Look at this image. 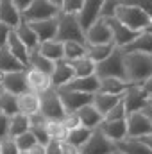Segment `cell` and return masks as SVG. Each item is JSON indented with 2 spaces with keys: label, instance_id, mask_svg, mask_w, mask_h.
I'll return each instance as SVG.
<instances>
[{
  "label": "cell",
  "instance_id": "obj_1",
  "mask_svg": "<svg viewBox=\"0 0 152 154\" xmlns=\"http://www.w3.org/2000/svg\"><path fill=\"white\" fill-rule=\"evenodd\" d=\"M114 16L123 25H127L129 29H132L136 32L150 31L152 29L150 14L145 9H141L140 5H134V4H120L116 7V11H114Z\"/></svg>",
  "mask_w": 152,
  "mask_h": 154
},
{
  "label": "cell",
  "instance_id": "obj_2",
  "mask_svg": "<svg viewBox=\"0 0 152 154\" xmlns=\"http://www.w3.org/2000/svg\"><path fill=\"white\" fill-rule=\"evenodd\" d=\"M127 81L132 84H141L152 75V56L143 52H125L123 56Z\"/></svg>",
  "mask_w": 152,
  "mask_h": 154
},
{
  "label": "cell",
  "instance_id": "obj_3",
  "mask_svg": "<svg viewBox=\"0 0 152 154\" xmlns=\"http://www.w3.org/2000/svg\"><path fill=\"white\" fill-rule=\"evenodd\" d=\"M57 20V32H56V39L59 41H79L82 45H86V34L84 29L77 18V14H70V13H57L56 16Z\"/></svg>",
  "mask_w": 152,
  "mask_h": 154
},
{
  "label": "cell",
  "instance_id": "obj_4",
  "mask_svg": "<svg viewBox=\"0 0 152 154\" xmlns=\"http://www.w3.org/2000/svg\"><path fill=\"white\" fill-rule=\"evenodd\" d=\"M123 48L122 47H114L113 52L102 59L100 63H97L95 66V75L99 79L102 77H116L122 81H127V74H125V63H123Z\"/></svg>",
  "mask_w": 152,
  "mask_h": 154
},
{
  "label": "cell",
  "instance_id": "obj_5",
  "mask_svg": "<svg viewBox=\"0 0 152 154\" xmlns=\"http://www.w3.org/2000/svg\"><path fill=\"white\" fill-rule=\"evenodd\" d=\"M39 95V113L47 120H63L66 116V111L61 104L57 88H48L45 91L38 93Z\"/></svg>",
  "mask_w": 152,
  "mask_h": 154
},
{
  "label": "cell",
  "instance_id": "obj_6",
  "mask_svg": "<svg viewBox=\"0 0 152 154\" xmlns=\"http://www.w3.org/2000/svg\"><path fill=\"white\" fill-rule=\"evenodd\" d=\"M59 13V5H56L52 0H32L27 9L22 11V20L25 22H38L47 18H56Z\"/></svg>",
  "mask_w": 152,
  "mask_h": 154
},
{
  "label": "cell",
  "instance_id": "obj_7",
  "mask_svg": "<svg viewBox=\"0 0 152 154\" xmlns=\"http://www.w3.org/2000/svg\"><path fill=\"white\" fill-rule=\"evenodd\" d=\"M57 93H59V99H61V104H63L66 115L75 113L79 108H82L86 104H91V99H93V93H82V91L68 90L63 86L57 88Z\"/></svg>",
  "mask_w": 152,
  "mask_h": 154
},
{
  "label": "cell",
  "instance_id": "obj_8",
  "mask_svg": "<svg viewBox=\"0 0 152 154\" xmlns=\"http://www.w3.org/2000/svg\"><path fill=\"white\" fill-rule=\"evenodd\" d=\"M116 151V143L113 140L106 138L97 127L91 131L88 142L81 147V154H111Z\"/></svg>",
  "mask_w": 152,
  "mask_h": 154
},
{
  "label": "cell",
  "instance_id": "obj_9",
  "mask_svg": "<svg viewBox=\"0 0 152 154\" xmlns=\"http://www.w3.org/2000/svg\"><path fill=\"white\" fill-rule=\"evenodd\" d=\"M149 93L143 91V88L140 84H131L123 93H122V102L125 108V113H134V111H141L149 100Z\"/></svg>",
  "mask_w": 152,
  "mask_h": 154
},
{
  "label": "cell",
  "instance_id": "obj_10",
  "mask_svg": "<svg viewBox=\"0 0 152 154\" xmlns=\"http://www.w3.org/2000/svg\"><path fill=\"white\" fill-rule=\"evenodd\" d=\"M127 122V136L125 138H136L152 133V118L143 111H134L125 116Z\"/></svg>",
  "mask_w": 152,
  "mask_h": 154
},
{
  "label": "cell",
  "instance_id": "obj_11",
  "mask_svg": "<svg viewBox=\"0 0 152 154\" xmlns=\"http://www.w3.org/2000/svg\"><path fill=\"white\" fill-rule=\"evenodd\" d=\"M86 45H102V43H113L111 29L108 25L106 18H97L86 31Z\"/></svg>",
  "mask_w": 152,
  "mask_h": 154
},
{
  "label": "cell",
  "instance_id": "obj_12",
  "mask_svg": "<svg viewBox=\"0 0 152 154\" xmlns=\"http://www.w3.org/2000/svg\"><path fill=\"white\" fill-rule=\"evenodd\" d=\"M0 82H2V90L4 91H9L13 95H20V93H23V91L29 90V84H27V70L0 74Z\"/></svg>",
  "mask_w": 152,
  "mask_h": 154
},
{
  "label": "cell",
  "instance_id": "obj_13",
  "mask_svg": "<svg viewBox=\"0 0 152 154\" xmlns=\"http://www.w3.org/2000/svg\"><path fill=\"white\" fill-rule=\"evenodd\" d=\"M106 20H108L109 29H111V38H113L114 47H122V48H123L125 45H129L132 39L140 34V32L129 29L127 25H123L116 16H109V18H106Z\"/></svg>",
  "mask_w": 152,
  "mask_h": 154
},
{
  "label": "cell",
  "instance_id": "obj_14",
  "mask_svg": "<svg viewBox=\"0 0 152 154\" xmlns=\"http://www.w3.org/2000/svg\"><path fill=\"white\" fill-rule=\"evenodd\" d=\"M97 129L106 138H109L113 142H120V140H123L127 136V122H125V118H122V120H104L102 118V122L97 125Z\"/></svg>",
  "mask_w": 152,
  "mask_h": 154
},
{
  "label": "cell",
  "instance_id": "obj_15",
  "mask_svg": "<svg viewBox=\"0 0 152 154\" xmlns=\"http://www.w3.org/2000/svg\"><path fill=\"white\" fill-rule=\"evenodd\" d=\"M102 4H104V0H82V7L77 13V18H79V22H81L84 31L99 18Z\"/></svg>",
  "mask_w": 152,
  "mask_h": 154
},
{
  "label": "cell",
  "instance_id": "obj_16",
  "mask_svg": "<svg viewBox=\"0 0 152 154\" xmlns=\"http://www.w3.org/2000/svg\"><path fill=\"white\" fill-rule=\"evenodd\" d=\"M70 79H74V68L70 65V61H66L65 57L56 61L54 65V72L50 74V82L54 88H61L65 86Z\"/></svg>",
  "mask_w": 152,
  "mask_h": 154
},
{
  "label": "cell",
  "instance_id": "obj_17",
  "mask_svg": "<svg viewBox=\"0 0 152 154\" xmlns=\"http://www.w3.org/2000/svg\"><path fill=\"white\" fill-rule=\"evenodd\" d=\"M32 31L36 32L39 43L47 39H54L57 32V20L56 18H47V20H38V22H29Z\"/></svg>",
  "mask_w": 152,
  "mask_h": 154
},
{
  "label": "cell",
  "instance_id": "obj_18",
  "mask_svg": "<svg viewBox=\"0 0 152 154\" xmlns=\"http://www.w3.org/2000/svg\"><path fill=\"white\" fill-rule=\"evenodd\" d=\"M0 22L14 29L22 22V13L20 9L13 4V0H2L0 2Z\"/></svg>",
  "mask_w": 152,
  "mask_h": 154
},
{
  "label": "cell",
  "instance_id": "obj_19",
  "mask_svg": "<svg viewBox=\"0 0 152 154\" xmlns=\"http://www.w3.org/2000/svg\"><path fill=\"white\" fill-rule=\"evenodd\" d=\"M63 88L82 91V93H95L99 90V77L95 75V74L93 75H86V77H74Z\"/></svg>",
  "mask_w": 152,
  "mask_h": 154
},
{
  "label": "cell",
  "instance_id": "obj_20",
  "mask_svg": "<svg viewBox=\"0 0 152 154\" xmlns=\"http://www.w3.org/2000/svg\"><path fill=\"white\" fill-rule=\"evenodd\" d=\"M75 115L79 118V124L84 125V127H88V129H95L102 122V118H104V116L97 111V108L93 104H86V106L79 108L75 111Z\"/></svg>",
  "mask_w": 152,
  "mask_h": 154
},
{
  "label": "cell",
  "instance_id": "obj_21",
  "mask_svg": "<svg viewBox=\"0 0 152 154\" xmlns=\"http://www.w3.org/2000/svg\"><path fill=\"white\" fill-rule=\"evenodd\" d=\"M18 99V111L23 113V115H32V113H38L39 111V95L36 91H23L20 95H16Z\"/></svg>",
  "mask_w": 152,
  "mask_h": 154
},
{
  "label": "cell",
  "instance_id": "obj_22",
  "mask_svg": "<svg viewBox=\"0 0 152 154\" xmlns=\"http://www.w3.org/2000/svg\"><path fill=\"white\" fill-rule=\"evenodd\" d=\"M27 84H29V90L36 91V93H41V91L52 88L50 75L39 72L36 68H27Z\"/></svg>",
  "mask_w": 152,
  "mask_h": 154
},
{
  "label": "cell",
  "instance_id": "obj_23",
  "mask_svg": "<svg viewBox=\"0 0 152 154\" xmlns=\"http://www.w3.org/2000/svg\"><path fill=\"white\" fill-rule=\"evenodd\" d=\"M123 52H143L152 56V31H141L129 45L123 47Z\"/></svg>",
  "mask_w": 152,
  "mask_h": 154
},
{
  "label": "cell",
  "instance_id": "obj_24",
  "mask_svg": "<svg viewBox=\"0 0 152 154\" xmlns=\"http://www.w3.org/2000/svg\"><path fill=\"white\" fill-rule=\"evenodd\" d=\"M13 31H14V34L20 38V41H22L29 50H34V48L39 45V39H38V36H36V32L32 31V27L29 25V22L22 20Z\"/></svg>",
  "mask_w": 152,
  "mask_h": 154
},
{
  "label": "cell",
  "instance_id": "obj_25",
  "mask_svg": "<svg viewBox=\"0 0 152 154\" xmlns=\"http://www.w3.org/2000/svg\"><path fill=\"white\" fill-rule=\"evenodd\" d=\"M131 84H132V82L122 81V79H116V77H102V79H99V90H97V91L113 93V95H122Z\"/></svg>",
  "mask_w": 152,
  "mask_h": 154
},
{
  "label": "cell",
  "instance_id": "obj_26",
  "mask_svg": "<svg viewBox=\"0 0 152 154\" xmlns=\"http://www.w3.org/2000/svg\"><path fill=\"white\" fill-rule=\"evenodd\" d=\"M7 48L11 50V54L20 61V63H23L27 68H29V48L20 41V38L14 34V31H11L9 32V36H7Z\"/></svg>",
  "mask_w": 152,
  "mask_h": 154
},
{
  "label": "cell",
  "instance_id": "obj_27",
  "mask_svg": "<svg viewBox=\"0 0 152 154\" xmlns=\"http://www.w3.org/2000/svg\"><path fill=\"white\" fill-rule=\"evenodd\" d=\"M122 100V95H113V93H102V91H95L93 93V99H91V104L97 108V111L104 116L111 108H113L116 102Z\"/></svg>",
  "mask_w": 152,
  "mask_h": 154
},
{
  "label": "cell",
  "instance_id": "obj_28",
  "mask_svg": "<svg viewBox=\"0 0 152 154\" xmlns=\"http://www.w3.org/2000/svg\"><path fill=\"white\" fill-rule=\"evenodd\" d=\"M18 70H27V66L23 63H20L13 54L11 50L7 48V45L0 47V74H5V72H18Z\"/></svg>",
  "mask_w": 152,
  "mask_h": 154
},
{
  "label": "cell",
  "instance_id": "obj_29",
  "mask_svg": "<svg viewBox=\"0 0 152 154\" xmlns=\"http://www.w3.org/2000/svg\"><path fill=\"white\" fill-rule=\"evenodd\" d=\"M54 65H56V61H50L48 57H45L38 50V47L34 50H29V68H36L39 72L50 75L54 72Z\"/></svg>",
  "mask_w": 152,
  "mask_h": 154
},
{
  "label": "cell",
  "instance_id": "obj_30",
  "mask_svg": "<svg viewBox=\"0 0 152 154\" xmlns=\"http://www.w3.org/2000/svg\"><path fill=\"white\" fill-rule=\"evenodd\" d=\"M38 50L45 56L48 57L50 61H59L65 57V52H63V41L59 39H47V41H41L38 45Z\"/></svg>",
  "mask_w": 152,
  "mask_h": 154
},
{
  "label": "cell",
  "instance_id": "obj_31",
  "mask_svg": "<svg viewBox=\"0 0 152 154\" xmlns=\"http://www.w3.org/2000/svg\"><path fill=\"white\" fill-rule=\"evenodd\" d=\"M114 143H116V149L123 154H152L150 149L143 145L141 142H138L136 138H123Z\"/></svg>",
  "mask_w": 152,
  "mask_h": 154
},
{
  "label": "cell",
  "instance_id": "obj_32",
  "mask_svg": "<svg viewBox=\"0 0 152 154\" xmlns=\"http://www.w3.org/2000/svg\"><path fill=\"white\" fill-rule=\"evenodd\" d=\"M114 48V43H102V45H86V56L93 63H100L106 59Z\"/></svg>",
  "mask_w": 152,
  "mask_h": 154
},
{
  "label": "cell",
  "instance_id": "obj_33",
  "mask_svg": "<svg viewBox=\"0 0 152 154\" xmlns=\"http://www.w3.org/2000/svg\"><path fill=\"white\" fill-rule=\"evenodd\" d=\"M29 125H31L29 124V116L23 115V113H16V115H13L9 118V131H7V134L16 138L18 134L29 131Z\"/></svg>",
  "mask_w": 152,
  "mask_h": 154
},
{
  "label": "cell",
  "instance_id": "obj_34",
  "mask_svg": "<svg viewBox=\"0 0 152 154\" xmlns=\"http://www.w3.org/2000/svg\"><path fill=\"white\" fill-rule=\"evenodd\" d=\"M72 68H74V77H86V75H93L95 74V66L97 63H93L88 56L79 57L75 61H70Z\"/></svg>",
  "mask_w": 152,
  "mask_h": 154
},
{
  "label": "cell",
  "instance_id": "obj_35",
  "mask_svg": "<svg viewBox=\"0 0 152 154\" xmlns=\"http://www.w3.org/2000/svg\"><path fill=\"white\" fill-rule=\"evenodd\" d=\"M91 131H93V129H88V127H84V125H77V127H74V129L68 131L66 142H70L72 145H75V147L81 149V147L88 142V138L91 136Z\"/></svg>",
  "mask_w": 152,
  "mask_h": 154
},
{
  "label": "cell",
  "instance_id": "obj_36",
  "mask_svg": "<svg viewBox=\"0 0 152 154\" xmlns=\"http://www.w3.org/2000/svg\"><path fill=\"white\" fill-rule=\"evenodd\" d=\"M0 111L5 113L7 116L20 113L18 111V99H16V95H13L9 91H2L0 93Z\"/></svg>",
  "mask_w": 152,
  "mask_h": 154
},
{
  "label": "cell",
  "instance_id": "obj_37",
  "mask_svg": "<svg viewBox=\"0 0 152 154\" xmlns=\"http://www.w3.org/2000/svg\"><path fill=\"white\" fill-rule=\"evenodd\" d=\"M63 52H65L66 61H75L79 57L86 56V45H82L79 41H65L63 43Z\"/></svg>",
  "mask_w": 152,
  "mask_h": 154
},
{
  "label": "cell",
  "instance_id": "obj_38",
  "mask_svg": "<svg viewBox=\"0 0 152 154\" xmlns=\"http://www.w3.org/2000/svg\"><path fill=\"white\" fill-rule=\"evenodd\" d=\"M47 131H48L50 138L57 140V142H65L68 136V129L63 124V120H47Z\"/></svg>",
  "mask_w": 152,
  "mask_h": 154
},
{
  "label": "cell",
  "instance_id": "obj_39",
  "mask_svg": "<svg viewBox=\"0 0 152 154\" xmlns=\"http://www.w3.org/2000/svg\"><path fill=\"white\" fill-rule=\"evenodd\" d=\"M14 142H16V147H18L20 152H27V151H31V149L38 143V140L34 138V134H32L31 131H25V133L18 134V136L14 138Z\"/></svg>",
  "mask_w": 152,
  "mask_h": 154
},
{
  "label": "cell",
  "instance_id": "obj_40",
  "mask_svg": "<svg viewBox=\"0 0 152 154\" xmlns=\"http://www.w3.org/2000/svg\"><path fill=\"white\" fill-rule=\"evenodd\" d=\"M29 131L34 134V138L38 140V143H41V145H47L52 140L50 134H48V131H47V120L45 122H38V124H31Z\"/></svg>",
  "mask_w": 152,
  "mask_h": 154
},
{
  "label": "cell",
  "instance_id": "obj_41",
  "mask_svg": "<svg viewBox=\"0 0 152 154\" xmlns=\"http://www.w3.org/2000/svg\"><path fill=\"white\" fill-rule=\"evenodd\" d=\"M0 154H20L18 147H16V142L13 136H4L0 138Z\"/></svg>",
  "mask_w": 152,
  "mask_h": 154
},
{
  "label": "cell",
  "instance_id": "obj_42",
  "mask_svg": "<svg viewBox=\"0 0 152 154\" xmlns=\"http://www.w3.org/2000/svg\"><path fill=\"white\" fill-rule=\"evenodd\" d=\"M82 7V0H61L59 4V11L61 13H70V14H77Z\"/></svg>",
  "mask_w": 152,
  "mask_h": 154
},
{
  "label": "cell",
  "instance_id": "obj_43",
  "mask_svg": "<svg viewBox=\"0 0 152 154\" xmlns=\"http://www.w3.org/2000/svg\"><path fill=\"white\" fill-rule=\"evenodd\" d=\"M127 113H125V108H123V102L120 100V102H116L113 108L104 115V120H122V118H125Z\"/></svg>",
  "mask_w": 152,
  "mask_h": 154
},
{
  "label": "cell",
  "instance_id": "obj_44",
  "mask_svg": "<svg viewBox=\"0 0 152 154\" xmlns=\"http://www.w3.org/2000/svg\"><path fill=\"white\" fill-rule=\"evenodd\" d=\"M120 4H122L120 0H104V4H102V7H100V13H99V18L114 16V11H116V7H118Z\"/></svg>",
  "mask_w": 152,
  "mask_h": 154
},
{
  "label": "cell",
  "instance_id": "obj_45",
  "mask_svg": "<svg viewBox=\"0 0 152 154\" xmlns=\"http://www.w3.org/2000/svg\"><path fill=\"white\" fill-rule=\"evenodd\" d=\"M122 4H134V5H140L141 9H145L152 18V0H120ZM152 31V29H150Z\"/></svg>",
  "mask_w": 152,
  "mask_h": 154
},
{
  "label": "cell",
  "instance_id": "obj_46",
  "mask_svg": "<svg viewBox=\"0 0 152 154\" xmlns=\"http://www.w3.org/2000/svg\"><path fill=\"white\" fill-rule=\"evenodd\" d=\"M45 154H63L61 152V142L50 140V142L45 145Z\"/></svg>",
  "mask_w": 152,
  "mask_h": 154
},
{
  "label": "cell",
  "instance_id": "obj_47",
  "mask_svg": "<svg viewBox=\"0 0 152 154\" xmlns=\"http://www.w3.org/2000/svg\"><path fill=\"white\" fill-rule=\"evenodd\" d=\"M9 118H11V116H7L5 113L0 111V138L7 136V131H9Z\"/></svg>",
  "mask_w": 152,
  "mask_h": 154
},
{
  "label": "cell",
  "instance_id": "obj_48",
  "mask_svg": "<svg viewBox=\"0 0 152 154\" xmlns=\"http://www.w3.org/2000/svg\"><path fill=\"white\" fill-rule=\"evenodd\" d=\"M61 152L63 154H81V149L65 140V142H61Z\"/></svg>",
  "mask_w": 152,
  "mask_h": 154
},
{
  "label": "cell",
  "instance_id": "obj_49",
  "mask_svg": "<svg viewBox=\"0 0 152 154\" xmlns=\"http://www.w3.org/2000/svg\"><path fill=\"white\" fill-rule=\"evenodd\" d=\"M11 31H13V29H11L9 25H5V23L0 22V47H4V45L7 43V36H9Z\"/></svg>",
  "mask_w": 152,
  "mask_h": 154
},
{
  "label": "cell",
  "instance_id": "obj_50",
  "mask_svg": "<svg viewBox=\"0 0 152 154\" xmlns=\"http://www.w3.org/2000/svg\"><path fill=\"white\" fill-rule=\"evenodd\" d=\"M136 140H138V142H141L143 145H147V147L152 151V133H149V134H143V136H136Z\"/></svg>",
  "mask_w": 152,
  "mask_h": 154
},
{
  "label": "cell",
  "instance_id": "obj_51",
  "mask_svg": "<svg viewBox=\"0 0 152 154\" xmlns=\"http://www.w3.org/2000/svg\"><path fill=\"white\" fill-rule=\"evenodd\" d=\"M140 86L143 88V91H147L149 95H152V75H150V77H147V79H145V81H143Z\"/></svg>",
  "mask_w": 152,
  "mask_h": 154
},
{
  "label": "cell",
  "instance_id": "obj_52",
  "mask_svg": "<svg viewBox=\"0 0 152 154\" xmlns=\"http://www.w3.org/2000/svg\"><path fill=\"white\" fill-rule=\"evenodd\" d=\"M31 2H32V0H13V4L20 9V13H22L23 9H27V5H29Z\"/></svg>",
  "mask_w": 152,
  "mask_h": 154
},
{
  "label": "cell",
  "instance_id": "obj_53",
  "mask_svg": "<svg viewBox=\"0 0 152 154\" xmlns=\"http://www.w3.org/2000/svg\"><path fill=\"white\" fill-rule=\"evenodd\" d=\"M29 154H45V145H41V143H36L31 151H27Z\"/></svg>",
  "mask_w": 152,
  "mask_h": 154
},
{
  "label": "cell",
  "instance_id": "obj_54",
  "mask_svg": "<svg viewBox=\"0 0 152 154\" xmlns=\"http://www.w3.org/2000/svg\"><path fill=\"white\" fill-rule=\"evenodd\" d=\"M145 115H149L152 118V97H149V100H147V104H145V108L141 109Z\"/></svg>",
  "mask_w": 152,
  "mask_h": 154
},
{
  "label": "cell",
  "instance_id": "obj_55",
  "mask_svg": "<svg viewBox=\"0 0 152 154\" xmlns=\"http://www.w3.org/2000/svg\"><path fill=\"white\" fill-rule=\"evenodd\" d=\"M52 2H54L56 5H59V4H61V0H52Z\"/></svg>",
  "mask_w": 152,
  "mask_h": 154
},
{
  "label": "cell",
  "instance_id": "obj_56",
  "mask_svg": "<svg viewBox=\"0 0 152 154\" xmlns=\"http://www.w3.org/2000/svg\"><path fill=\"white\" fill-rule=\"evenodd\" d=\"M111 154H123V152H120V151H118V149H116V151H114V152H111Z\"/></svg>",
  "mask_w": 152,
  "mask_h": 154
},
{
  "label": "cell",
  "instance_id": "obj_57",
  "mask_svg": "<svg viewBox=\"0 0 152 154\" xmlns=\"http://www.w3.org/2000/svg\"><path fill=\"white\" fill-rule=\"evenodd\" d=\"M2 91H4V90H2V82H0V93H2Z\"/></svg>",
  "mask_w": 152,
  "mask_h": 154
},
{
  "label": "cell",
  "instance_id": "obj_58",
  "mask_svg": "<svg viewBox=\"0 0 152 154\" xmlns=\"http://www.w3.org/2000/svg\"><path fill=\"white\" fill-rule=\"evenodd\" d=\"M20 154H29V152H20Z\"/></svg>",
  "mask_w": 152,
  "mask_h": 154
},
{
  "label": "cell",
  "instance_id": "obj_59",
  "mask_svg": "<svg viewBox=\"0 0 152 154\" xmlns=\"http://www.w3.org/2000/svg\"><path fill=\"white\" fill-rule=\"evenodd\" d=\"M0 2H2V0H0Z\"/></svg>",
  "mask_w": 152,
  "mask_h": 154
},
{
  "label": "cell",
  "instance_id": "obj_60",
  "mask_svg": "<svg viewBox=\"0 0 152 154\" xmlns=\"http://www.w3.org/2000/svg\"><path fill=\"white\" fill-rule=\"evenodd\" d=\"M150 97H152V95H150Z\"/></svg>",
  "mask_w": 152,
  "mask_h": 154
}]
</instances>
